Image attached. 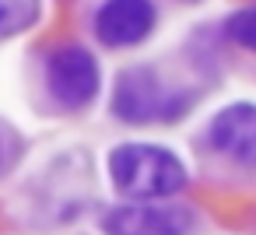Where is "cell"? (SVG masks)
Masks as SVG:
<instances>
[{"mask_svg": "<svg viewBox=\"0 0 256 235\" xmlns=\"http://www.w3.org/2000/svg\"><path fill=\"white\" fill-rule=\"evenodd\" d=\"M109 172L116 186L137 200H162L172 196L186 186V168L182 162L158 144H123L109 158Z\"/></svg>", "mask_w": 256, "mask_h": 235, "instance_id": "1", "label": "cell"}, {"mask_svg": "<svg viewBox=\"0 0 256 235\" xmlns=\"http://www.w3.org/2000/svg\"><path fill=\"white\" fill-rule=\"evenodd\" d=\"M46 81H50V95L60 106L81 109L98 92V60L92 56V50H84L78 42H67V46L50 53Z\"/></svg>", "mask_w": 256, "mask_h": 235, "instance_id": "2", "label": "cell"}, {"mask_svg": "<svg viewBox=\"0 0 256 235\" xmlns=\"http://www.w3.org/2000/svg\"><path fill=\"white\" fill-rule=\"evenodd\" d=\"M112 112L123 116L126 123H148V120H172L182 112V106H176V95L165 92L151 70L134 67V70L120 74V81H116Z\"/></svg>", "mask_w": 256, "mask_h": 235, "instance_id": "3", "label": "cell"}, {"mask_svg": "<svg viewBox=\"0 0 256 235\" xmlns=\"http://www.w3.org/2000/svg\"><path fill=\"white\" fill-rule=\"evenodd\" d=\"M190 228H193V210L186 207L130 204V207H116L106 218L109 235H186Z\"/></svg>", "mask_w": 256, "mask_h": 235, "instance_id": "4", "label": "cell"}, {"mask_svg": "<svg viewBox=\"0 0 256 235\" xmlns=\"http://www.w3.org/2000/svg\"><path fill=\"white\" fill-rule=\"evenodd\" d=\"M207 140L214 151H221L242 165H256V106H249V102L224 106L210 120Z\"/></svg>", "mask_w": 256, "mask_h": 235, "instance_id": "5", "label": "cell"}, {"mask_svg": "<svg viewBox=\"0 0 256 235\" xmlns=\"http://www.w3.org/2000/svg\"><path fill=\"white\" fill-rule=\"evenodd\" d=\"M154 28L151 0H106L95 14V36L106 46H134Z\"/></svg>", "mask_w": 256, "mask_h": 235, "instance_id": "6", "label": "cell"}, {"mask_svg": "<svg viewBox=\"0 0 256 235\" xmlns=\"http://www.w3.org/2000/svg\"><path fill=\"white\" fill-rule=\"evenodd\" d=\"M39 22V0H0V39L18 36Z\"/></svg>", "mask_w": 256, "mask_h": 235, "instance_id": "7", "label": "cell"}, {"mask_svg": "<svg viewBox=\"0 0 256 235\" xmlns=\"http://www.w3.org/2000/svg\"><path fill=\"white\" fill-rule=\"evenodd\" d=\"M224 32H228V39H232V42H238V46H246V50H252V53H256V4H252V8H242V11H235V14L228 18Z\"/></svg>", "mask_w": 256, "mask_h": 235, "instance_id": "8", "label": "cell"}]
</instances>
